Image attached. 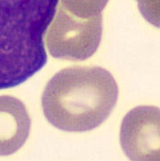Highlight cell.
<instances>
[{
	"instance_id": "1",
	"label": "cell",
	"mask_w": 160,
	"mask_h": 161,
	"mask_svg": "<svg viewBox=\"0 0 160 161\" xmlns=\"http://www.w3.org/2000/svg\"><path fill=\"white\" fill-rule=\"evenodd\" d=\"M119 86L101 67L62 69L47 83L42 95L47 119L67 132H86L102 125L115 108Z\"/></svg>"
},
{
	"instance_id": "2",
	"label": "cell",
	"mask_w": 160,
	"mask_h": 161,
	"mask_svg": "<svg viewBox=\"0 0 160 161\" xmlns=\"http://www.w3.org/2000/svg\"><path fill=\"white\" fill-rule=\"evenodd\" d=\"M59 0H0V90L24 83L47 63L44 37Z\"/></svg>"
},
{
	"instance_id": "3",
	"label": "cell",
	"mask_w": 160,
	"mask_h": 161,
	"mask_svg": "<svg viewBox=\"0 0 160 161\" xmlns=\"http://www.w3.org/2000/svg\"><path fill=\"white\" fill-rule=\"evenodd\" d=\"M102 35V16L79 19L59 6L47 35V46L55 58L84 61L97 51Z\"/></svg>"
},
{
	"instance_id": "4",
	"label": "cell",
	"mask_w": 160,
	"mask_h": 161,
	"mask_svg": "<svg viewBox=\"0 0 160 161\" xmlns=\"http://www.w3.org/2000/svg\"><path fill=\"white\" fill-rule=\"evenodd\" d=\"M159 125L158 107L141 106L124 116L120 129V143L129 159L159 160Z\"/></svg>"
},
{
	"instance_id": "5",
	"label": "cell",
	"mask_w": 160,
	"mask_h": 161,
	"mask_svg": "<svg viewBox=\"0 0 160 161\" xmlns=\"http://www.w3.org/2000/svg\"><path fill=\"white\" fill-rule=\"evenodd\" d=\"M31 121L25 105L10 95L0 96V156L19 151L30 135Z\"/></svg>"
},
{
	"instance_id": "6",
	"label": "cell",
	"mask_w": 160,
	"mask_h": 161,
	"mask_svg": "<svg viewBox=\"0 0 160 161\" xmlns=\"http://www.w3.org/2000/svg\"><path fill=\"white\" fill-rule=\"evenodd\" d=\"M60 6L79 19H91L102 15L108 0H60Z\"/></svg>"
},
{
	"instance_id": "7",
	"label": "cell",
	"mask_w": 160,
	"mask_h": 161,
	"mask_svg": "<svg viewBox=\"0 0 160 161\" xmlns=\"http://www.w3.org/2000/svg\"><path fill=\"white\" fill-rule=\"evenodd\" d=\"M140 12L145 19L156 27H159V0H136Z\"/></svg>"
}]
</instances>
